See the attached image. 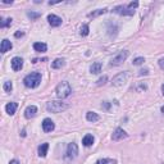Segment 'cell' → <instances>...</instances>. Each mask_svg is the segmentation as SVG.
<instances>
[{"label": "cell", "mask_w": 164, "mask_h": 164, "mask_svg": "<svg viewBox=\"0 0 164 164\" xmlns=\"http://www.w3.org/2000/svg\"><path fill=\"white\" fill-rule=\"evenodd\" d=\"M127 78H128V73L127 72H122V73H119V74H117L114 77L113 81H111V83H113V86H122L127 81Z\"/></svg>", "instance_id": "7"}, {"label": "cell", "mask_w": 164, "mask_h": 164, "mask_svg": "<svg viewBox=\"0 0 164 164\" xmlns=\"http://www.w3.org/2000/svg\"><path fill=\"white\" fill-rule=\"evenodd\" d=\"M55 92H57V96L59 99H64V98H68L72 94V87L67 81H63L57 86Z\"/></svg>", "instance_id": "2"}, {"label": "cell", "mask_w": 164, "mask_h": 164, "mask_svg": "<svg viewBox=\"0 0 164 164\" xmlns=\"http://www.w3.org/2000/svg\"><path fill=\"white\" fill-rule=\"evenodd\" d=\"M23 83L26 87H30V89H35L41 83V74L39 72H32L30 74H27L24 77Z\"/></svg>", "instance_id": "1"}, {"label": "cell", "mask_w": 164, "mask_h": 164, "mask_svg": "<svg viewBox=\"0 0 164 164\" xmlns=\"http://www.w3.org/2000/svg\"><path fill=\"white\" fill-rule=\"evenodd\" d=\"M27 15L30 17L31 19H36V18H39V17H40V13H33V12H28V13H27Z\"/></svg>", "instance_id": "27"}, {"label": "cell", "mask_w": 164, "mask_h": 164, "mask_svg": "<svg viewBox=\"0 0 164 164\" xmlns=\"http://www.w3.org/2000/svg\"><path fill=\"white\" fill-rule=\"evenodd\" d=\"M145 62V59L142 58V57H139V58H136L135 60H133V64L135 65H140V64H142Z\"/></svg>", "instance_id": "26"}, {"label": "cell", "mask_w": 164, "mask_h": 164, "mask_svg": "<svg viewBox=\"0 0 164 164\" xmlns=\"http://www.w3.org/2000/svg\"><path fill=\"white\" fill-rule=\"evenodd\" d=\"M95 164H117V162L113 159H99Z\"/></svg>", "instance_id": "21"}, {"label": "cell", "mask_w": 164, "mask_h": 164, "mask_svg": "<svg viewBox=\"0 0 164 164\" xmlns=\"http://www.w3.org/2000/svg\"><path fill=\"white\" fill-rule=\"evenodd\" d=\"M46 109L48 111H51V113H60V111L67 109V104H64V103L59 100H53V101L46 103Z\"/></svg>", "instance_id": "3"}, {"label": "cell", "mask_w": 164, "mask_h": 164, "mask_svg": "<svg viewBox=\"0 0 164 164\" xmlns=\"http://www.w3.org/2000/svg\"><path fill=\"white\" fill-rule=\"evenodd\" d=\"M22 67H23V59L19 58V57H14L12 59V69L18 72V71L22 69Z\"/></svg>", "instance_id": "9"}, {"label": "cell", "mask_w": 164, "mask_h": 164, "mask_svg": "<svg viewBox=\"0 0 164 164\" xmlns=\"http://www.w3.org/2000/svg\"><path fill=\"white\" fill-rule=\"evenodd\" d=\"M162 91H163V95H164V85L162 86Z\"/></svg>", "instance_id": "35"}, {"label": "cell", "mask_w": 164, "mask_h": 164, "mask_svg": "<svg viewBox=\"0 0 164 164\" xmlns=\"http://www.w3.org/2000/svg\"><path fill=\"white\" fill-rule=\"evenodd\" d=\"M107 81H108V77H107V76H103L101 78L98 80V85H99V86H100V85H104Z\"/></svg>", "instance_id": "28"}, {"label": "cell", "mask_w": 164, "mask_h": 164, "mask_svg": "<svg viewBox=\"0 0 164 164\" xmlns=\"http://www.w3.org/2000/svg\"><path fill=\"white\" fill-rule=\"evenodd\" d=\"M64 65V59H55L53 63H51V67L54 68V69H59V68H62Z\"/></svg>", "instance_id": "20"}, {"label": "cell", "mask_w": 164, "mask_h": 164, "mask_svg": "<svg viewBox=\"0 0 164 164\" xmlns=\"http://www.w3.org/2000/svg\"><path fill=\"white\" fill-rule=\"evenodd\" d=\"M82 144L85 146H91L94 144V136L92 135H86L82 139Z\"/></svg>", "instance_id": "19"}, {"label": "cell", "mask_w": 164, "mask_h": 164, "mask_svg": "<svg viewBox=\"0 0 164 164\" xmlns=\"http://www.w3.org/2000/svg\"><path fill=\"white\" fill-rule=\"evenodd\" d=\"M9 164H19V162H18V160H15V159H13V160H11Z\"/></svg>", "instance_id": "33"}, {"label": "cell", "mask_w": 164, "mask_h": 164, "mask_svg": "<svg viewBox=\"0 0 164 164\" xmlns=\"http://www.w3.org/2000/svg\"><path fill=\"white\" fill-rule=\"evenodd\" d=\"M86 119H87L89 122H98L99 116L95 113V111H87V113H86Z\"/></svg>", "instance_id": "18"}, {"label": "cell", "mask_w": 164, "mask_h": 164, "mask_svg": "<svg viewBox=\"0 0 164 164\" xmlns=\"http://www.w3.org/2000/svg\"><path fill=\"white\" fill-rule=\"evenodd\" d=\"M48 21H49V23L51 26H53V27H58V26L62 24V18L58 17V15H55V14H49L48 15Z\"/></svg>", "instance_id": "11"}, {"label": "cell", "mask_w": 164, "mask_h": 164, "mask_svg": "<svg viewBox=\"0 0 164 164\" xmlns=\"http://www.w3.org/2000/svg\"><path fill=\"white\" fill-rule=\"evenodd\" d=\"M12 24V18H6V19H2V22H0V27L2 28H5L8 27V26Z\"/></svg>", "instance_id": "23"}, {"label": "cell", "mask_w": 164, "mask_h": 164, "mask_svg": "<svg viewBox=\"0 0 164 164\" xmlns=\"http://www.w3.org/2000/svg\"><path fill=\"white\" fill-rule=\"evenodd\" d=\"M148 69H142V71H140V76H142V74H148Z\"/></svg>", "instance_id": "32"}, {"label": "cell", "mask_w": 164, "mask_h": 164, "mask_svg": "<svg viewBox=\"0 0 164 164\" xmlns=\"http://www.w3.org/2000/svg\"><path fill=\"white\" fill-rule=\"evenodd\" d=\"M54 128H55V124L50 118H45L44 120H42V129H44L45 132L54 131Z\"/></svg>", "instance_id": "10"}, {"label": "cell", "mask_w": 164, "mask_h": 164, "mask_svg": "<svg viewBox=\"0 0 164 164\" xmlns=\"http://www.w3.org/2000/svg\"><path fill=\"white\" fill-rule=\"evenodd\" d=\"M128 135L126 133V131H123L122 128H117L116 131L113 132V135H111V139H113V141H119V140H123L126 139Z\"/></svg>", "instance_id": "8"}, {"label": "cell", "mask_w": 164, "mask_h": 164, "mask_svg": "<svg viewBox=\"0 0 164 164\" xmlns=\"http://www.w3.org/2000/svg\"><path fill=\"white\" fill-rule=\"evenodd\" d=\"M36 113H37V108L35 105H30V107L26 108V110H24V117L27 118V119H30V118L35 117Z\"/></svg>", "instance_id": "12"}, {"label": "cell", "mask_w": 164, "mask_h": 164, "mask_svg": "<svg viewBox=\"0 0 164 164\" xmlns=\"http://www.w3.org/2000/svg\"><path fill=\"white\" fill-rule=\"evenodd\" d=\"M159 65H160L162 69H164V58H162V59L159 60Z\"/></svg>", "instance_id": "30"}, {"label": "cell", "mask_w": 164, "mask_h": 164, "mask_svg": "<svg viewBox=\"0 0 164 164\" xmlns=\"http://www.w3.org/2000/svg\"><path fill=\"white\" fill-rule=\"evenodd\" d=\"M128 6L131 8V9H135V8L139 6V3H137V2H132V3H129V4H128Z\"/></svg>", "instance_id": "29"}, {"label": "cell", "mask_w": 164, "mask_h": 164, "mask_svg": "<svg viewBox=\"0 0 164 164\" xmlns=\"http://www.w3.org/2000/svg\"><path fill=\"white\" fill-rule=\"evenodd\" d=\"M4 91H6V92H11L12 90H13V85H12V82L11 81H6V82H4Z\"/></svg>", "instance_id": "24"}, {"label": "cell", "mask_w": 164, "mask_h": 164, "mask_svg": "<svg viewBox=\"0 0 164 164\" xmlns=\"http://www.w3.org/2000/svg\"><path fill=\"white\" fill-rule=\"evenodd\" d=\"M33 49L36 51H39V53H45L48 50V46H46V44H44V42H35V44H33Z\"/></svg>", "instance_id": "16"}, {"label": "cell", "mask_w": 164, "mask_h": 164, "mask_svg": "<svg viewBox=\"0 0 164 164\" xmlns=\"http://www.w3.org/2000/svg\"><path fill=\"white\" fill-rule=\"evenodd\" d=\"M128 57V51L127 50H123V51H120V53L114 57L113 59H111V62H110V65H119V64H122L124 60L127 59Z\"/></svg>", "instance_id": "5"}, {"label": "cell", "mask_w": 164, "mask_h": 164, "mask_svg": "<svg viewBox=\"0 0 164 164\" xmlns=\"http://www.w3.org/2000/svg\"><path fill=\"white\" fill-rule=\"evenodd\" d=\"M17 103H8L6 107H5V110H6V113L9 114V116H13L15 113V110H17Z\"/></svg>", "instance_id": "15"}, {"label": "cell", "mask_w": 164, "mask_h": 164, "mask_svg": "<svg viewBox=\"0 0 164 164\" xmlns=\"http://www.w3.org/2000/svg\"><path fill=\"white\" fill-rule=\"evenodd\" d=\"M162 111H163V113H164V107H163V108H162Z\"/></svg>", "instance_id": "36"}, {"label": "cell", "mask_w": 164, "mask_h": 164, "mask_svg": "<svg viewBox=\"0 0 164 164\" xmlns=\"http://www.w3.org/2000/svg\"><path fill=\"white\" fill-rule=\"evenodd\" d=\"M15 37H21V36H23V32L22 31H18V32H15V35H14Z\"/></svg>", "instance_id": "31"}, {"label": "cell", "mask_w": 164, "mask_h": 164, "mask_svg": "<svg viewBox=\"0 0 164 164\" xmlns=\"http://www.w3.org/2000/svg\"><path fill=\"white\" fill-rule=\"evenodd\" d=\"M48 149H49V144L45 142V144H41L39 146V157L40 158H45L46 154H48Z\"/></svg>", "instance_id": "14"}, {"label": "cell", "mask_w": 164, "mask_h": 164, "mask_svg": "<svg viewBox=\"0 0 164 164\" xmlns=\"http://www.w3.org/2000/svg\"><path fill=\"white\" fill-rule=\"evenodd\" d=\"M13 48V45H12V42L9 41V40H6V39H4L3 41H2V46H0V51L4 54V53H6V51H9L11 49Z\"/></svg>", "instance_id": "13"}, {"label": "cell", "mask_w": 164, "mask_h": 164, "mask_svg": "<svg viewBox=\"0 0 164 164\" xmlns=\"http://www.w3.org/2000/svg\"><path fill=\"white\" fill-rule=\"evenodd\" d=\"M89 32H90V28H89V26L87 24H83L81 30H80V33H81V36H87L89 35Z\"/></svg>", "instance_id": "22"}, {"label": "cell", "mask_w": 164, "mask_h": 164, "mask_svg": "<svg viewBox=\"0 0 164 164\" xmlns=\"http://www.w3.org/2000/svg\"><path fill=\"white\" fill-rule=\"evenodd\" d=\"M90 72L92 74H98L101 72V63L100 62H96V63H94L91 67H90Z\"/></svg>", "instance_id": "17"}, {"label": "cell", "mask_w": 164, "mask_h": 164, "mask_svg": "<svg viewBox=\"0 0 164 164\" xmlns=\"http://www.w3.org/2000/svg\"><path fill=\"white\" fill-rule=\"evenodd\" d=\"M77 155H78V146H77V144H74V142H71L67 148L65 157H67V159L71 160V159H74Z\"/></svg>", "instance_id": "4"}, {"label": "cell", "mask_w": 164, "mask_h": 164, "mask_svg": "<svg viewBox=\"0 0 164 164\" xmlns=\"http://www.w3.org/2000/svg\"><path fill=\"white\" fill-rule=\"evenodd\" d=\"M105 12H107V9H98L96 12L90 13V14H89V17H90V18H91V17L94 18V17H98V15H100V14H104Z\"/></svg>", "instance_id": "25"}, {"label": "cell", "mask_w": 164, "mask_h": 164, "mask_svg": "<svg viewBox=\"0 0 164 164\" xmlns=\"http://www.w3.org/2000/svg\"><path fill=\"white\" fill-rule=\"evenodd\" d=\"M4 4H12V2H9V0H3Z\"/></svg>", "instance_id": "34"}, {"label": "cell", "mask_w": 164, "mask_h": 164, "mask_svg": "<svg viewBox=\"0 0 164 164\" xmlns=\"http://www.w3.org/2000/svg\"><path fill=\"white\" fill-rule=\"evenodd\" d=\"M113 12L117 13V14H120V15H133L135 14V11L131 9L128 5H126V6H123V5L116 6L113 9Z\"/></svg>", "instance_id": "6"}]
</instances>
